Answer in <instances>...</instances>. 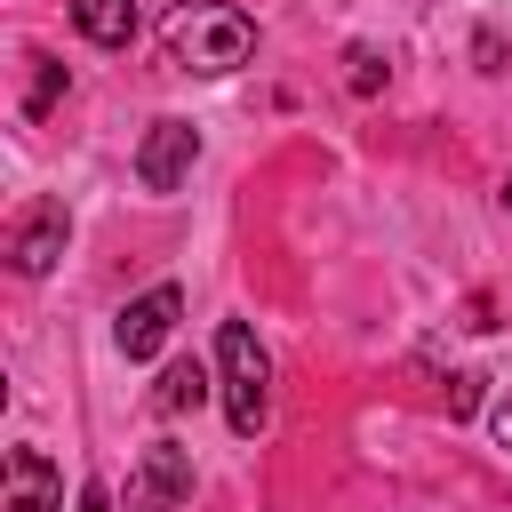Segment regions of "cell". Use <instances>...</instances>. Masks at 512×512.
Here are the masks:
<instances>
[{"instance_id":"obj_10","label":"cell","mask_w":512,"mask_h":512,"mask_svg":"<svg viewBox=\"0 0 512 512\" xmlns=\"http://www.w3.org/2000/svg\"><path fill=\"white\" fill-rule=\"evenodd\" d=\"M32 64V88H24V112L32 120H48V104H56V88H64V64L56 56H24Z\"/></svg>"},{"instance_id":"obj_1","label":"cell","mask_w":512,"mask_h":512,"mask_svg":"<svg viewBox=\"0 0 512 512\" xmlns=\"http://www.w3.org/2000/svg\"><path fill=\"white\" fill-rule=\"evenodd\" d=\"M168 56L184 72H200V80H224V72H240L256 56V24L232 0H184L168 16Z\"/></svg>"},{"instance_id":"obj_3","label":"cell","mask_w":512,"mask_h":512,"mask_svg":"<svg viewBox=\"0 0 512 512\" xmlns=\"http://www.w3.org/2000/svg\"><path fill=\"white\" fill-rule=\"evenodd\" d=\"M192 504V448L152 440L128 472V512H184Z\"/></svg>"},{"instance_id":"obj_7","label":"cell","mask_w":512,"mask_h":512,"mask_svg":"<svg viewBox=\"0 0 512 512\" xmlns=\"http://www.w3.org/2000/svg\"><path fill=\"white\" fill-rule=\"evenodd\" d=\"M0 512H64V472L48 464V448H8V496Z\"/></svg>"},{"instance_id":"obj_11","label":"cell","mask_w":512,"mask_h":512,"mask_svg":"<svg viewBox=\"0 0 512 512\" xmlns=\"http://www.w3.org/2000/svg\"><path fill=\"white\" fill-rule=\"evenodd\" d=\"M352 88H360V96L384 88V56H376V48H352Z\"/></svg>"},{"instance_id":"obj_15","label":"cell","mask_w":512,"mask_h":512,"mask_svg":"<svg viewBox=\"0 0 512 512\" xmlns=\"http://www.w3.org/2000/svg\"><path fill=\"white\" fill-rule=\"evenodd\" d=\"M504 208H512V184H504Z\"/></svg>"},{"instance_id":"obj_14","label":"cell","mask_w":512,"mask_h":512,"mask_svg":"<svg viewBox=\"0 0 512 512\" xmlns=\"http://www.w3.org/2000/svg\"><path fill=\"white\" fill-rule=\"evenodd\" d=\"M496 440H504V448H512V400H504V408H496Z\"/></svg>"},{"instance_id":"obj_6","label":"cell","mask_w":512,"mask_h":512,"mask_svg":"<svg viewBox=\"0 0 512 512\" xmlns=\"http://www.w3.org/2000/svg\"><path fill=\"white\" fill-rule=\"evenodd\" d=\"M176 320H184V288H176V280H160V288H144V296L112 320V336H120V352H128V360H152V352L176 336Z\"/></svg>"},{"instance_id":"obj_2","label":"cell","mask_w":512,"mask_h":512,"mask_svg":"<svg viewBox=\"0 0 512 512\" xmlns=\"http://www.w3.org/2000/svg\"><path fill=\"white\" fill-rule=\"evenodd\" d=\"M216 376H224V416H232V432L256 440L264 416H272V360H264V344H256L248 320H224V328H216Z\"/></svg>"},{"instance_id":"obj_4","label":"cell","mask_w":512,"mask_h":512,"mask_svg":"<svg viewBox=\"0 0 512 512\" xmlns=\"http://www.w3.org/2000/svg\"><path fill=\"white\" fill-rule=\"evenodd\" d=\"M192 160H200V128L192 120H152L144 144H136V184L144 192H176L192 176Z\"/></svg>"},{"instance_id":"obj_5","label":"cell","mask_w":512,"mask_h":512,"mask_svg":"<svg viewBox=\"0 0 512 512\" xmlns=\"http://www.w3.org/2000/svg\"><path fill=\"white\" fill-rule=\"evenodd\" d=\"M64 240H72V216H64V200H32V208L8 224V264H16L24 280H40V272H56Z\"/></svg>"},{"instance_id":"obj_12","label":"cell","mask_w":512,"mask_h":512,"mask_svg":"<svg viewBox=\"0 0 512 512\" xmlns=\"http://www.w3.org/2000/svg\"><path fill=\"white\" fill-rule=\"evenodd\" d=\"M480 408V376H448V416H472Z\"/></svg>"},{"instance_id":"obj_9","label":"cell","mask_w":512,"mask_h":512,"mask_svg":"<svg viewBox=\"0 0 512 512\" xmlns=\"http://www.w3.org/2000/svg\"><path fill=\"white\" fill-rule=\"evenodd\" d=\"M208 400V376H200V360H168L160 368V392H152V408L160 416H184V408H200Z\"/></svg>"},{"instance_id":"obj_13","label":"cell","mask_w":512,"mask_h":512,"mask_svg":"<svg viewBox=\"0 0 512 512\" xmlns=\"http://www.w3.org/2000/svg\"><path fill=\"white\" fill-rule=\"evenodd\" d=\"M80 512H112V488H104V480H88V488H80Z\"/></svg>"},{"instance_id":"obj_8","label":"cell","mask_w":512,"mask_h":512,"mask_svg":"<svg viewBox=\"0 0 512 512\" xmlns=\"http://www.w3.org/2000/svg\"><path fill=\"white\" fill-rule=\"evenodd\" d=\"M72 24L96 48H128L136 40V0H72Z\"/></svg>"}]
</instances>
